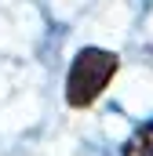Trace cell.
Instances as JSON below:
<instances>
[{
	"label": "cell",
	"instance_id": "1",
	"mask_svg": "<svg viewBox=\"0 0 153 156\" xmlns=\"http://www.w3.org/2000/svg\"><path fill=\"white\" fill-rule=\"evenodd\" d=\"M120 69V58L113 51H102V47H84L69 66V76H66V102L73 109H88L95 105V98L110 87V80Z\"/></svg>",
	"mask_w": 153,
	"mask_h": 156
},
{
	"label": "cell",
	"instance_id": "2",
	"mask_svg": "<svg viewBox=\"0 0 153 156\" xmlns=\"http://www.w3.org/2000/svg\"><path fill=\"white\" fill-rule=\"evenodd\" d=\"M120 156H153V120H150V123H142V127L124 142Z\"/></svg>",
	"mask_w": 153,
	"mask_h": 156
}]
</instances>
